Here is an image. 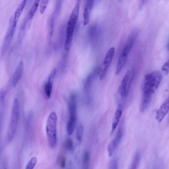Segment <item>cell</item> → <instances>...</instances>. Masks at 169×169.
Segmentation results:
<instances>
[{"label":"cell","mask_w":169,"mask_h":169,"mask_svg":"<svg viewBox=\"0 0 169 169\" xmlns=\"http://www.w3.org/2000/svg\"><path fill=\"white\" fill-rule=\"evenodd\" d=\"M160 72L154 71L145 76L141 86L142 95L152 97L160 85L162 79Z\"/></svg>","instance_id":"obj_1"},{"label":"cell","mask_w":169,"mask_h":169,"mask_svg":"<svg viewBox=\"0 0 169 169\" xmlns=\"http://www.w3.org/2000/svg\"><path fill=\"white\" fill-rule=\"evenodd\" d=\"M84 133V127L82 125H80L78 127L77 132V138L79 142H82Z\"/></svg>","instance_id":"obj_20"},{"label":"cell","mask_w":169,"mask_h":169,"mask_svg":"<svg viewBox=\"0 0 169 169\" xmlns=\"http://www.w3.org/2000/svg\"><path fill=\"white\" fill-rule=\"evenodd\" d=\"M140 160V155L139 153L136 154L130 169H137Z\"/></svg>","instance_id":"obj_19"},{"label":"cell","mask_w":169,"mask_h":169,"mask_svg":"<svg viewBox=\"0 0 169 169\" xmlns=\"http://www.w3.org/2000/svg\"><path fill=\"white\" fill-rule=\"evenodd\" d=\"M161 70L165 75L168 74L169 73V59L163 65Z\"/></svg>","instance_id":"obj_24"},{"label":"cell","mask_w":169,"mask_h":169,"mask_svg":"<svg viewBox=\"0 0 169 169\" xmlns=\"http://www.w3.org/2000/svg\"><path fill=\"white\" fill-rule=\"evenodd\" d=\"M78 18L70 16L67 27V36L65 40L64 48L65 50H69L70 49L72 39L76 25L77 23Z\"/></svg>","instance_id":"obj_5"},{"label":"cell","mask_w":169,"mask_h":169,"mask_svg":"<svg viewBox=\"0 0 169 169\" xmlns=\"http://www.w3.org/2000/svg\"><path fill=\"white\" fill-rule=\"evenodd\" d=\"M96 26H94L91 27L89 30V34L91 38H92L95 35L96 32Z\"/></svg>","instance_id":"obj_26"},{"label":"cell","mask_w":169,"mask_h":169,"mask_svg":"<svg viewBox=\"0 0 169 169\" xmlns=\"http://www.w3.org/2000/svg\"><path fill=\"white\" fill-rule=\"evenodd\" d=\"M27 2V0H23L22 1L17 8L14 13V17L13 18V23H17L18 22L19 17L25 7Z\"/></svg>","instance_id":"obj_14"},{"label":"cell","mask_w":169,"mask_h":169,"mask_svg":"<svg viewBox=\"0 0 169 169\" xmlns=\"http://www.w3.org/2000/svg\"><path fill=\"white\" fill-rule=\"evenodd\" d=\"M58 162L61 168H64L66 165V158L63 155H60L58 158Z\"/></svg>","instance_id":"obj_22"},{"label":"cell","mask_w":169,"mask_h":169,"mask_svg":"<svg viewBox=\"0 0 169 169\" xmlns=\"http://www.w3.org/2000/svg\"><path fill=\"white\" fill-rule=\"evenodd\" d=\"M118 162L116 160H113L110 161L109 169H118Z\"/></svg>","instance_id":"obj_25"},{"label":"cell","mask_w":169,"mask_h":169,"mask_svg":"<svg viewBox=\"0 0 169 169\" xmlns=\"http://www.w3.org/2000/svg\"><path fill=\"white\" fill-rule=\"evenodd\" d=\"M49 1H41L40 3V11L41 14H43L49 2Z\"/></svg>","instance_id":"obj_23"},{"label":"cell","mask_w":169,"mask_h":169,"mask_svg":"<svg viewBox=\"0 0 169 169\" xmlns=\"http://www.w3.org/2000/svg\"><path fill=\"white\" fill-rule=\"evenodd\" d=\"M37 163V158L36 157H32L27 164L25 169H34Z\"/></svg>","instance_id":"obj_21"},{"label":"cell","mask_w":169,"mask_h":169,"mask_svg":"<svg viewBox=\"0 0 169 169\" xmlns=\"http://www.w3.org/2000/svg\"><path fill=\"white\" fill-rule=\"evenodd\" d=\"M115 49L114 47L110 48L107 53L104 62L100 69L99 78L101 80L104 78L106 74L108 69L111 64L114 56Z\"/></svg>","instance_id":"obj_6"},{"label":"cell","mask_w":169,"mask_h":169,"mask_svg":"<svg viewBox=\"0 0 169 169\" xmlns=\"http://www.w3.org/2000/svg\"><path fill=\"white\" fill-rule=\"evenodd\" d=\"M5 169H6V168H5Z\"/></svg>","instance_id":"obj_28"},{"label":"cell","mask_w":169,"mask_h":169,"mask_svg":"<svg viewBox=\"0 0 169 169\" xmlns=\"http://www.w3.org/2000/svg\"><path fill=\"white\" fill-rule=\"evenodd\" d=\"M70 117L69 120L71 122H77V103L76 98L74 95H72L70 97L68 104Z\"/></svg>","instance_id":"obj_11"},{"label":"cell","mask_w":169,"mask_h":169,"mask_svg":"<svg viewBox=\"0 0 169 169\" xmlns=\"http://www.w3.org/2000/svg\"><path fill=\"white\" fill-rule=\"evenodd\" d=\"M122 109L119 108L115 113L114 117L113 119L111 134H112L117 128L118 125L120 120L122 116Z\"/></svg>","instance_id":"obj_15"},{"label":"cell","mask_w":169,"mask_h":169,"mask_svg":"<svg viewBox=\"0 0 169 169\" xmlns=\"http://www.w3.org/2000/svg\"><path fill=\"white\" fill-rule=\"evenodd\" d=\"M24 65L22 61H20L16 68L13 75L12 84L13 86H15L21 79L23 72Z\"/></svg>","instance_id":"obj_12"},{"label":"cell","mask_w":169,"mask_h":169,"mask_svg":"<svg viewBox=\"0 0 169 169\" xmlns=\"http://www.w3.org/2000/svg\"><path fill=\"white\" fill-rule=\"evenodd\" d=\"M167 48L168 50L169 51V42H168L167 44Z\"/></svg>","instance_id":"obj_27"},{"label":"cell","mask_w":169,"mask_h":169,"mask_svg":"<svg viewBox=\"0 0 169 169\" xmlns=\"http://www.w3.org/2000/svg\"><path fill=\"white\" fill-rule=\"evenodd\" d=\"M123 136V131L120 128L116 136L114 139L111 141L108 146V151L110 157H111L121 141Z\"/></svg>","instance_id":"obj_10"},{"label":"cell","mask_w":169,"mask_h":169,"mask_svg":"<svg viewBox=\"0 0 169 169\" xmlns=\"http://www.w3.org/2000/svg\"><path fill=\"white\" fill-rule=\"evenodd\" d=\"M169 111V96L157 110L156 119L161 123Z\"/></svg>","instance_id":"obj_9"},{"label":"cell","mask_w":169,"mask_h":169,"mask_svg":"<svg viewBox=\"0 0 169 169\" xmlns=\"http://www.w3.org/2000/svg\"><path fill=\"white\" fill-rule=\"evenodd\" d=\"M57 117L55 112H51L47 120L46 133L48 145L54 148L57 143Z\"/></svg>","instance_id":"obj_2"},{"label":"cell","mask_w":169,"mask_h":169,"mask_svg":"<svg viewBox=\"0 0 169 169\" xmlns=\"http://www.w3.org/2000/svg\"><path fill=\"white\" fill-rule=\"evenodd\" d=\"M20 116V105L18 100L15 99L12 106L11 119L8 131V139L11 141L14 137L16 131Z\"/></svg>","instance_id":"obj_3"},{"label":"cell","mask_w":169,"mask_h":169,"mask_svg":"<svg viewBox=\"0 0 169 169\" xmlns=\"http://www.w3.org/2000/svg\"><path fill=\"white\" fill-rule=\"evenodd\" d=\"M64 146L65 149L70 152H73L74 150V143L71 139H68L65 141Z\"/></svg>","instance_id":"obj_18"},{"label":"cell","mask_w":169,"mask_h":169,"mask_svg":"<svg viewBox=\"0 0 169 169\" xmlns=\"http://www.w3.org/2000/svg\"><path fill=\"white\" fill-rule=\"evenodd\" d=\"M53 82L48 80L44 86V92L46 97L50 99L51 97L52 92V91Z\"/></svg>","instance_id":"obj_17"},{"label":"cell","mask_w":169,"mask_h":169,"mask_svg":"<svg viewBox=\"0 0 169 169\" xmlns=\"http://www.w3.org/2000/svg\"><path fill=\"white\" fill-rule=\"evenodd\" d=\"M40 2L39 0H36L34 2L27 15V18L29 20H30L33 18L38 7Z\"/></svg>","instance_id":"obj_16"},{"label":"cell","mask_w":169,"mask_h":169,"mask_svg":"<svg viewBox=\"0 0 169 169\" xmlns=\"http://www.w3.org/2000/svg\"><path fill=\"white\" fill-rule=\"evenodd\" d=\"M17 25V23L13 22V18L11 19V21H10V25L8 32L6 34L3 43L2 47V51L3 52H4L8 49L11 43L15 33Z\"/></svg>","instance_id":"obj_7"},{"label":"cell","mask_w":169,"mask_h":169,"mask_svg":"<svg viewBox=\"0 0 169 169\" xmlns=\"http://www.w3.org/2000/svg\"><path fill=\"white\" fill-rule=\"evenodd\" d=\"M134 75V71L129 70L124 76L119 89V92L123 98L127 97L130 90Z\"/></svg>","instance_id":"obj_4"},{"label":"cell","mask_w":169,"mask_h":169,"mask_svg":"<svg viewBox=\"0 0 169 169\" xmlns=\"http://www.w3.org/2000/svg\"><path fill=\"white\" fill-rule=\"evenodd\" d=\"M101 67L97 66L95 67L88 75L85 81L84 89L85 91L89 95L93 82L99 75Z\"/></svg>","instance_id":"obj_8"},{"label":"cell","mask_w":169,"mask_h":169,"mask_svg":"<svg viewBox=\"0 0 169 169\" xmlns=\"http://www.w3.org/2000/svg\"><path fill=\"white\" fill-rule=\"evenodd\" d=\"M94 5V1H88L86 3L84 11V26L88 25L89 21L90 15Z\"/></svg>","instance_id":"obj_13"}]
</instances>
